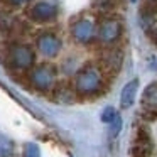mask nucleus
Segmentation results:
<instances>
[{"label":"nucleus","mask_w":157,"mask_h":157,"mask_svg":"<svg viewBox=\"0 0 157 157\" xmlns=\"http://www.w3.org/2000/svg\"><path fill=\"white\" fill-rule=\"evenodd\" d=\"M150 39H152V42L157 46V29H154V31H150Z\"/></svg>","instance_id":"6ab92c4d"},{"label":"nucleus","mask_w":157,"mask_h":157,"mask_svg":"<svg viewBox=\"0 0 157 157\" xmlns=\"http://www.w3.org/2000/svg\"><path fill=\"white\" fill-rule=\"evenodd\" d=\"M37 49L41 54L52 58L61 51V39L54 32H42L37 37Z\"/></svg>","instance_id":"0eeeda50"},{"label":"nucleus","mask_w":157,"mask_h":157,"mask_svg":"<svg viewBox=\"0 0 157 157\" xmlns=\"http://www.w3.org/2000/svg\"><path fill=\"white\" fill-rule=\"evenodd\" d=\"M137 90H139V79H132L123 86L122 93H120V106L122 108H130L133 105Z\"/></svg>","instance_id":"9d476101"},{"label":"nucleus","mask_w":157,"mask_h":157,"mask_svg":"<svg viewBox=\"0 0 157 157\" xmlns=\"http://www.w3.org/2000/svg\"><path fill=\"white\" fill-rule=\"evenodd\" d=\"M123 63V52L120 49H106L103 51L101 59H100V68H101L103 73H108V75H117L122 68Z\"/></svg>","instance_id":"423d86ee"},{"label":"nucleus","mask_w":157,"mask_h":157,"mask_svg":"<svg viewBox=\"0 0 157 157\" xmlns=\"http://www.w3.org/2000/svg\"><path fill=\"white\" fill-rule=\"evenodd\" d=\"M29 81L34 86L36 90H41V91H48L54 86L56 83V69L51 64H41L36 66L31 69V75H29Z\"/></svg>","instance_id":"f03ea898"},{"label":"nucleus","mask_w":157,"mask_h":157,"mask_svg":"<svg viewBox=\"0 0 157 157\" xmlns=\"http://www.w3.org/2000/svg\"><path fill=\"white\" fill-rule=\"evenodd\" d=\"M93 7L98 12L108 14V12H112L117 7V0H93Z\"/></svg>","instance_id":"ddd939ff"},{"label":"nucleus","mask_w":157,"mask_h":157,"mask_svg":"<svg viewBox=\"0 0 157 157\" xmlns=\"http://www.w3.org/2000/svg\"><path fill=\"white\" fill-rule=\"evenodd\" d=\"M24 157H41V150H39V147L36 144L29 142L24 147Z\"/></svg>","instance_id":"4468645a"},{"label":"nucleus","mask_w":157,"mask_h":157,"mask_svg":"<svg viewBox=\"0 0 157 157\" xmlns=\"http://www.w3.org/2000/svg\"><path fill=\"white\" fill-rule=\"evenodd\" d=\"M142 105L149 112H157V83H152L145 88L142 95Z\"/></svg>","instance_id":"9b49d317"},{"label":"nucleus","mask_w":157,"mask_h":157,"mask_svg":"<svg viewBox=\"0 0 157 157\" xmlns=\"http://www.w3.org/2000/svg\"><path fill=\"white\" fill-rule=\"evenodd\" d=\"M118 115V113L115 112V110L112 108V106H108V108H105L103 110V113H101V120L105 123H112L113 120H115V117Z\"/></svg>","instance_id":"dca6fc26"},{"label":"nucleus","mask_w":157,"mask_h":157,"mask_svg":"<svg viewBox=\"0 0 157 157\" xmlns=\"http://www.w3.org/2000/svg\"><path fill=\"white\" fill-rule=\"evenodd\" d=\"M150 154H152V140L147 130L140 128L132 145V157H150Z\"/></svg>","instance_id":"6e6552de"},{"label":"nucleus","mask_w":157,"mask_h":157,"mask_svg":"<svg viewBox=\"0 0 157 157\" xmlns=\"http://www.w3.org/2000/svg\"><path fill=\"white\" fill-rule=\"evenodd\" d=\"M103 86V71L100 66L86 64L75 76V88L79 95H95Z\"/></svg>","instance_id":"f257e3e1"},{"label":"nucleus","mask_w":157,"mask_h":157,"mask_svg":"<svg viewBox=\"0 0 157 157\" xmlns=\"http://www.w3.org/2000/svg\"><path fill=\"white\" fill-rule=\"evenodd\" d=\"M71 36L76 42L79 44H88L93 41L96 36V24L88 17H81L73 24L71 27Z\"/></svg>","instance_id":"39448f33"},{"label":"nucleus","mask_w":157,"mask_h":157,"mask_svg":"<svg viewBox=\"0 0 157 157\" xmlns=\"http://www.w3.org/2000/svg\"><path fill=\"white\" fill-rule=\"evenodd\" d=\"M108 125H110V133L115 137L117 133L120 132V128H122V118H120V115H117L115 120H113L112 123H108Z\"/></svg>","instance_id":"f3484780"},{"label":"nucleus","mask_w":157,"mask_h":157,"mask_svg":"<svg viewBox=\"0 0 157 157\" xmlns=\"http://www.w3.org/2000/svg\"><path fill=\"white\" fill-rule=\"evenodd\" d=\"M132 2H137V0H132Z\"/></svg>","instance_id":"aec40b11"},{"label":"nucleus","mask_w":157,"mask_h":157,"mask_svg":"<svg viewBox=\"0 0 157 157\" xmlns=\"http://www.w3.org/2000/svg\"><path fill=\"white\" fill-rule=\"evenodd\" d=\"M96 36L103 44H113L122 36V22L115 17H105L96 27Z\"/></svg>","instance_id":"20e7f679"},{"label":"nucleus","mask_w":157,"mask_h":157,"mask_svg":"<svg viewBox=\"0 0 157 157\" xmlns=\"http://www.w3.org/2000/svg\"><path fill=\"white\" fill-rule=\"evenodd\" d=\"M152 2H157V0H152Z\"/></svg>","instance_id":"412c9836"},{"label":"nucleus","mask_w":157,"mask_h":157,"mask_svg":"<svg viewBox=\"0 0 157 157\" xmlns=\"http://www.w3.org/2000/svg\"><path fill=\"white\" fill-rule=\"evenodd\" d=\"M29 15L36 22H51L56 17V7L48 2H39L29 10Z\"/></svg>","instance_id":"1a4fd4ad"},{"label":"nucleus","mask_w":157,"mask_h":157,"mask_svg":"<svg viewBox=\"0 0 157 157\" xmlns=\"http://www.w3.org/2000/svg\"><path fill=\"white\" fill-rule=\"evenodd\" d=\"M9 59H10V64L15 69H31L34 66L36 54L32 52V49L29 46L15 42L9 48Z\"/></svg>","instance_id":"7ed1b4c3"},{"label":"nucleus","mask_w":157,"mask_h":157,"mask_svg":"<svg viewBox=\"0 0 157 157\" xmlns=\"http://www.w3.org/2000/svg\"><path fill=\"white\" fill-rule=\"evenodd\" d=\"M54 98L58 100V101H63V103H69L75 100V93H73V90L69 88V86H58V88L54 90Z\"/></svg>","instance_id":"f8f14e48"},{"label":"nucleus","mask_w":157,"mask_h":157,"mask_svg":"<svg viewBox=\"0 0 157 157\" xmlns=\"http://www.w3.org/2000/svg\"><path fill=\"white\" fill-rule=\"evenodd\" d=\"M12 142L10 140H7V139H0V157H5V155H9V154L12 152Z\"/></svg>","instance_id":"2eb2a0df"},{"label":"nucleus","mask_w":157,"mask_h":157,"mask_svg":"<svg viewBox=\"0 0 157 157\" xmlns=\"http://www.w3.org/2000/svg\"><path fill=\"white\" fill-rule=\"evenodd\" d=\"M7 2L12 5H24V4H27L29 0H7Z\"/></svg>","instance_id":"a211bd4d"}]
</instances>
